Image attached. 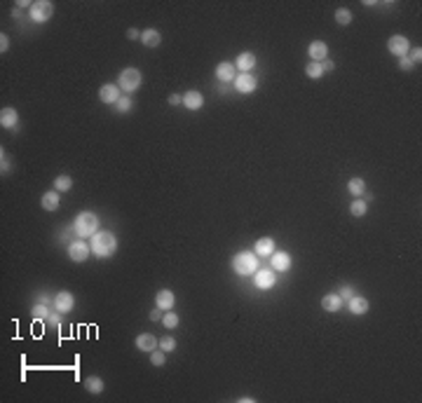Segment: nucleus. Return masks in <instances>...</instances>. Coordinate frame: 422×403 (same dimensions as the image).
<instances>
[{"label": "nucleus", "mask_w": 422, "mask_h": 403, "mask_svg": "<svg viewBox=\"0 0 422 403\" xmlns=\"http://www.w3.org/2000/svg\"><path fill=\"white\" fill-rule=\"evenodd\" d=\"M253 66H256V54H253V52H242V54L237 56V61H235V68H237L239 73H249Z\"/></svg>", "instance_id": "obj_16"}, {"label": "nucleus", "mask_w": 422, "mask_h": 403, "mask_svg": "<svg viewBox=\"0 0 422 403\" xmlns=\"http://www.w3.org/2000/svg\"><path fill=\"white\" fill-rule=\"evenodd\" d=\"M366 211H368V202H364L361 197H357L352 204H349V213H352V216H357V218L366 216Z\"/></svg>", "instance_id": "obj_25"}, {"label": "nucleus", "mask_w": 422, "mask_h": 403, "mask_svg": "<svg viewBox=\"0 0 422 403\" xmlns=\"http://www.w3.org/2000/svg\"><path fill=\"white\" fill-rule=\"evenodd\" d=\"M73 305H75V298H73V293L71 291H61V293H56V298H54V307L59 309V312H71L73 309Z\"/></svg>", "instance_id": "obj_14"}, {"label": "nucleus", "mask_w": 422, "mask_h": 403, "mask_svg": "<svg viewBox=\"0 0 422 403\" xmlns=\"http://www.w3.org/2000/svg\"><path fill=\"white\" fill-rule=\"evenodd\" d=\"M136 347L141 349V352H153V349L160 347V340H157L155 335H150V333H141L136 338Z\"/></svg>", "instance_id": "obj_20"}, {"label": "nucleus", "mask_w": 422, "mask_h": 403, "mask_svg": "<svg viewBox=\"0 0 422 403\" xmlns=\"http://www.w3.org/2000/svg\"><path fill=\"white\" fill-rule=\"evenodd\" d=\"M28 14H31V19H33L35 24H45V21L52 19V14H54V5H52L49 0H38V3L31 5Z\"/></svg>", "instance_id": "obj_5"}, {"label": "nucleus", "mask_w": 422, "mask_h": 403, "mask_svg": "<svg viewBox=\"0 0 422 403\" xmlns=\"http://www.w3.org/2000/svg\"><path fill=\"white\" fill-rule=\"evenodd\" d=\"M73 188V178L71 176H56L54 178V190L56 192H68Z\"/></svg>", "instance_id": "obj_28"}, {"label": "nucleus", "mask_w": 422, "mask_h": 403, "mask_svg": "<svg viewBox=\"0 0 422 403\" xmlns=\"http://www.w3.org/2000/svg\"><path fill=\"white\" fill-rule=\"evenodd\" d=\"M141 42L146 47H157V45L162 42V35H160V31H155V28H148V31H141Z\"/></svg>", "instance_id": "obj_23"}, {"label": "nucleus", "mask_w": 422, "mask_h": 403, "mask_svg": "<svg viewBox=\"0 0 422 403\" xmlns=\"http://www.w3.org/2000/svg\"><path fill=\"white\" fill-rule=\"evenodd\" d=\"M7 47H10V40H7V35L3 33L0 35V52H7Z\"/></svg>", "instance_id": "obj_43"}, {"label": "nucleus", "mask_w": 422, "mask_h": 403, "mask_svg": "<svg viewBox=\"0 0 422 403\" xmlns=\"http://www.w3.org/2000/svg\"><path fill=\"white\" fill-rule=\"evenodd\" d=\"M85 389L92 391V394H101L103 391V380L96 375H89L87 380H85Z\"/></svg>", "instance_id": "obj_26"}, {"label": "nucleus", "mask_w": 422, "mask_h": 403, "mask_svg": "<svg viewBox=\"0 0 422 403\" xmlns=\"http://www.w3.org/2000/svg\"><path fill=\"white\" fill-rule=\"evenodd\" d=\"M253 253L260 256V258H270V256L274 253V239H270V237L258 239V241H256V246H253Z\"/></svg>", "instance_id": "obj_17"}, {"label": "nucleus", "mask_w": 422, "mask_h": 403, "mask_svg": "<svg viewBox=\"0 0 422 403\" xmlns=\"http://www.w3.org/2000/svg\"><path fill=\"white\" fill-rule=\"evenodd\" d=\"M47 324H52V326H59V324H61V312H59V309H54V312H49Z\"/></svg>", "instance_id": "obj_36"}, {"label": "nucleus", "mask_w": 422, "mask_h": 403, "mask_svg": "<svg viewBox=\"0 0 422 403\" xmlns=\"http://www.w3.org/2000/svg\"><path fill=\"white\" fill-rule=\"evenodd\" d=\"M99 99H101L103 103H117L120 101V89H117V85H113V82L103 85V87L99 89Z\"/></svg>", "instance_id": "obj_15"}, {"label": "nucleus", "mask_w": 422, "mask_h": 403, "mask_svg": "<svg viewBox=\"0 0 422 403\" xmlns=\"http://www.w3.org/2000/svg\"><path fill=\"white\" fill-rule=\"evenodd\" d=\"M167 352H157V349H153V352H150V363H153V366H164V361H167Z\"/></svg>", "instance_id": "obj_32"}, {"label": "nucleus", "mask_w": 422, "mask_h": 403, "mask_svg": "<svg viewBox=\"0 0 422 403\" xmlns=\"http://www.w3.org/2000/svg\"><path fill=\"white\" fill-rule=\"evenodd\" d=\"M40 204H42V209H45V211H56V209L61 206V197H59V192H56V190H49V192H45V195H42Z\"/></svg>", "instance_id": "obj_19"}, {"label": "nucleus", "mask_w": 422, "mask_h": 403, "mask_svg": "<svg viewBox=\"0 0 422 403\" xmlns=\"http://www.w3.org/2000/svg\"><path fill=\"white\" fill-rule=\"evenodd\" d=\"M17 122H19V115H17V110H14V108L7 106V108L0 110V124H3L5 129H14Z\"/></svg>", "instance_id": "obj_21"}, {"label": "nucleus", "mask_w": 422, "mask_h": 403, "mask_svg": "<svg viewBox=\"0 0 422 403\" xmlns=\"http://www.w3.org/2000/svg\"><path fill=\"white\" fill-rule=\"evenodd\" d=\"M169 103H171V106H178V103H183V96L171 94V96H169Z\"/></svg>", "instance_id": "obj_44"}, {"label": "nucleus", "mask_w": 422, "mask_h": 403, "mask_svg": "<svg viewBox=\"0 0 422 403\" xmlns=\"http://www.w3.org/2000/svg\"><path fill=\"white\" fill-rule=\"evenodd\" d=\"M178 321H181L178 314H174L171 309H167V314H162V324H164V328H169V331H171V328H176Z\"/></svg>", "instance_id": "obj_30"}, {"label": "nucleus", "mask_w": 422, "mask_h": 403, "mask_svg": "<svg viewBox=\"0 0 422 403\" xmlns=\"http://www.w3.org/2000/svg\"><path fill=\"white\" fill-rule=\"evenodd\" d=\"M338 295H340V298H347V300H349V298H352V295H357V293H354V288H352V286H342V288H340V293H338Z\"/></svg>", "instance_id": "obj_40"}, {"label": "nucleus", "mask_w": 422, "mask_h": 403, "mask_svg": "<svg viewBox=\"0 0 422 403\" xmlns=\"http://www.w3.org/2000/svg\"><path fill=\"white\" fill-rule=\"evenodd\" d=\"M232 270L237 274H242V277H251V274H256V270H258V256L253 251L237 253V256L232 258Z\"/></svg>", "instance_id": "obj_3"}, {"label": "nucleus", "mask_w": 422, "mask_h": 403, "mask_svg": "<svg viewBox=\"0 0 422 403\" xmlns=\"http://www.w3.org/2000/svg\"><path fill=\"white\" fill-rule=\"evenodd\" d=\"M270 263H272V270L274 272H286L291 267V256L286 251H274L270 256Z\"/></svg>", "instance_id": "obj_12"}, {"label": "nucleus", "mask_w": 422, "mask_h": 403, "mask_svg": "<svg viewBox=\"0 0 422 403\" xmlns=\"http://www.w3.org/2000/svg\"><path fill=\"white\" fill-rule=\"evenodd\" d=\"M183 103H185V108L199 110L204 106V96H202V92H197V89H190L188 94H183Z\"/></svg>", "instance_id": "obj_18"}, {"label": "nucleus", "mask_w": 422, "mask_h": 403, "mask_svg": "<svg viewBox=\"0 0 422 403\" xmlns=\"http://www.w3.org/2000/svg\"><path fill=\"white\" fill-rule=\"evenodd\" d=\"M160 349H162V352H174V349H176V340L169 338V335H164L162 340H160Z\"/></svg>", "instance_id": "obj_33"}, {"label": "nucleus", "mask_w": 422, "mask_h": 403, "mask_svg": "<svg viewBox=\"0 0 422 403\" xmlns=\"http://www.w3.org/2000/svg\"><path fill=\"white\" fill-rule=\"evenodd\" d=\"M141 70L138 68H124L122 73H120V80H117V87L124 89L127 94H131V92H136L138 87H141Z\"/></svg>", "instance_id": "obj_4"}, {"label": "nucleus", "mask_w": 422, "mask_h": 403, "mask_svg": "<svg viewBox=\"0 0 422 403\" xmlns=\"http://www.w3.org/2000/svg\"><path fill=\"white\" fill-rule=\"evenodd\" d=\"M335 21H338L340 26H347L349 21H352V12H349L347 7H340V10L335 12Z\"/></svg>", "instance_id": "obj_31"}, {"label": "nucleus", "mask_w": 422, "mask_h": 403, "mask_svg": "<svg viewBox=\"0 0 422 403\" xmlns=\"http://www.w3.org/2000/svg\"><path fill=\"white\" fill-rule=\"evenodd\" d=\"M0 162H3V164H0V171L5 174V171L10 169V157L5 155V150H0Z\"/></svg>", "instance_id": "obj_38"}, {"label": "nucleus", "mask_w": 422, "mask_h": 403, "mask_svg": "<svg viewBox=\"0 0 422 403\" xmlns=\"http://www.w3.org/2000/svg\"><path fill=\"white\" fill-rule=\"evenodd\" d=\"M127 38H129V40H136V38H141V31H138V28H129V31H127Z\"/></svg>", "instance_id": "obj_42"}, {"label": "nucleus", "mask_w": 422, "mask_h": 403, "mask_svg": "<svg viewBox=\"0 0 422 403\" xmlns=\"http://www.w3.org/2000/svg\"><path fill=\"white\" fill-rule=\"evenodd\" d=\"M408 59H410L413 63H420V61H422V49H420V47H417V49H413V52L408 54Z\"/></svg>", "instance_id": "obj_39"}, {"label": "nucleus", "mask_w": 422, "mask_h": 403, "mask_svg": "<svg viewBox=\"0 0 422 403\" xmlns=\"http://www.w3.org/2000/svg\"><path fill=\"white\" fill-rule=\"evenodd\" d=\"M150 321H160V319H162V309L157 307V309H153V312H150Z\"/></svg>", "instance_id": "obj_41"}, {"label": "nucleus", "mask_w": 422, "mask_h": 403, "mask_svg": "<svg viewBox=\"0 0 422 403\" xmlns=\"http://www.w3.org/2000/svg\"><path fill=\"white\" fill-rule=\"evenodd\" d=\"M347 307H349V312L352 314H366L368 312V300L364 298V295H352L349 298V302H347Z\"/></svg>", "instance_id": "obj_22"}, {"label": "nucleus", "mask_w": 422, "mask_h": 403, "mask_svg": "<svg viewBox=\"0 0 422 403\" xmlns=\"http://www.w3.org/2000/svg\"><path fill=\"white\" fill-rule=\"evenodd\" d=\"M305 73H307V77L319 80V77L324 75V66H321L319 61H310V63H307V68H305Z\"/></svg>", "instance_id": "obj_29"}, {"label": "nucleus", "mask_w": 422, "mask_h": 403, "mask_svg": "<svg viewBox=\"0 0 422 403\" xmlns=\"http://www.w3.org/2000/svg\"><path fill=\"white\" fill-rule=\"evenodd\" d=\"M321 66H324V73H331V70L335 68L333 61H328V59H326V61H321Z\"/></svg>", "instance_id": "obj_45"}, {"label": "nucleus", "mask_w": 422, "mask_h": 403, "mask_svg": "<svg viewBox=\"0 0 422 403\" xmlns=\"http://www.w3.org/2000/svg\"><path fill=\"white\" fill-rule=\"evenodd\" d=\"M253 281H256V286L258 288H272L274 284H277V274H274V270H256V277H253Z\"/></svg>", "instance_id": "obj_9"}, {"label": "nucleus", "mask_w": 422, "mask_h": 403, "mask_svg": "<svg viewBox=\"0 0 422 403\" xmlns=\"http://www.w3.org/2000/svg\"><path fill=\"white\" fill-rule=\"evenodd\" d=\"M399 66H401V70H413V66H415V63L410 61L408 54H406V56H401V59H399Z\"/></svg>", "instance_id": "obj_37"}, {"label": "nucleus", "mask_w": 422, "mask_h": 403, "mask_svg": "<svg viewBox=\"0 0 422 403\" xmlns=\"http://www.w3.org/2000/svg\"><path fill=\"white\" fill-rule=\"evenodd\" d=\"M307 54H310V59L312 61H326V56H328V45L324 40H314V42H310V47H307Z\"/></svg>", "instance_id": "obj_11"}, {"label": "nucleus", "mask_w": 422, "mask_h": 403, "mask_svg": "<svg viewBox=\"0 0 422 403\" xmlns=\"http://www.w3.org/2000/svg\"><path fill=\"white\" fill-rule=\"evenodd\" d=\"M216 77L221 82H235V77H237V68H235V63L230 61H223L216 66Z\"/></svg>", "instance_id": "obj_13"}, {"label": "nucleus", "mask_w": 422, "mask_h": 403, "mask_svg": "<svg viewBox=\"0 0 422 403\" xmlns=\"http://www.w3.org/2000/svg\"><path fill=\"white\" fill-rule=\"evenodd\" d=\"M115 106H117V113H129V110H131V99H129V96H120V101H117Z\"/></svg>", "instance_id": "obj_35"}, {"label": "nucleus", "mask_w": 422, "mask_h": 403, "mask_svg": "<svg viewBox=\"0 0 422 403\" xmlns=\"http://www.w3.org/2000/svg\"><path fill=\"white\" fill-rule=\"evenodd\" d=\"M92 253L99 258H110L117 249V239L113 232H96L92 234Z\"/></svg>", "instance_id": "obj_2"}, {"label": "nucleus", "mask_w": 422, "mask_h": 403, "mask_svg": "<svg viewBox=\"0 0 422 403\" xmlns=\"http://www.w3.org/2000/svg\"><path fill=\"white\" fill-rule=\"evenodd\" d=\"M49 312H52V309H49L45 302H42V305H35V307H33V316H35V319H47Z\"/></svg>", "instance_id": "obj_34"}, {"label": "nucleus", "mask_w": 422, "mask_h": 403, "mask_svg": "<svg viewBox=\"0 0 422 403\" xmlns=\"http://www.w3.org/2000/svg\"><path fill=\"white\" fill-rule=\"evenodd\" d=\"M73 230L78 234V239H85V237H92V234L99 232V216L94 211H82L75 216Z\"/></svg>", "instance_id": "obj_1"}, {"label": "nucleus", "mask_w": 422, "mask_h": 403, "mask_svg": "<svg viewBox=\"0 0 422 403\" xmlns=\"http://www.w3.org/2000/svg\"><path fill=\"white\" fill-rule=\"evenodd\" d=\"M387 49L394 56H399V59H401V56H406L410 52V42H408V38H406V35H392V38L387 40Z\"/></svg>", "instance_id": "obj_7"}, {"label": "nucleus", "mask_w": 422, "mask_h": 403, "mask_svg": "<svg viewBox=\"0 0 422 403\" xmlns=\"http://www.w3.org/2000/svg\"><path fill=\"white\" fill-rule=\"evenodd\" d=\"M321 307L326 309V312H338L342 307V298L338 293H328L324 295V300H321Z\"/></svg>", "instance_id": "obj_24"}, {"label": "nucleus", "mask_w": 422, "mask_h": 403, "mask_svg": "<svg viewBox=\"0 0 422 403\" xmlns=\"http://www.w3.org/2000/svg\"><path fill=\"white\" fill-rule=\"evenodd\" d=\"M155 305L162 312H167V309H174V305H176V295H174V291H169V288H162V291H157L155 295Z\"/></svg>", "instance_id": "obj_10"}, {"label": "nucleus", "mask_w": 422, "mask_h": 403, "mask_svg": "<svg viewBox=\"0 0 422 403\" xmlns=\"http://www.w3.org/2000/svg\"><path fill=\"white\" fill-rule=\"evenodd\" d=\"M347 190L352 192L354 197H361V195H364V190H366V183H364V178H349Z\"/></svg>", "instance_id": "obj_27"}, {"label": "nucleus", "mask_w": 422, "mask_h": 403, "mask_svg": "<svg viewBox=\"0 0 422 403\" xmlns=\"http://www.w3.org/2000/svg\"><path fill=\"white\" fill-rule=\"evenodd\" d=\"M235 89L242 92V94H251V92H256V77H253L251 73H237V77H235Z\"/></svg>", "instance_id": "obj_8"}, {"label": "nucleus", "mask_w": 422, "mask_h": 403, "mask_svg": "<svg viewBox=\"0 0 422 403\" xmlns=\"http://www.w3.org/2000/svg\"><path fill=\"white\" fill-rule=\"evenodd\" d=\"M89 253H92V246L85 244L82 239L71 241L68 244V258L73 260V263H85V260L89 258Z\"/></svg>", "instance_id": "obj_6"}]
</instances>
